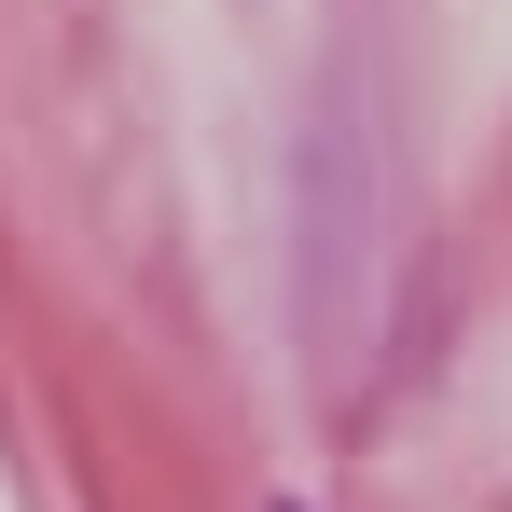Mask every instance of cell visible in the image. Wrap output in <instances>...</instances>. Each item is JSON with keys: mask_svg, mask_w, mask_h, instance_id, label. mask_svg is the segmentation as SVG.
<instances>
[]
</instances>
